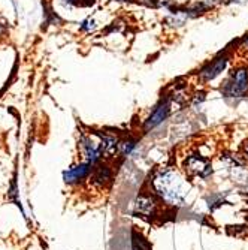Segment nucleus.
Here are the masks:
<instances>
[{
  "label": "nucleus",
  "mask_w": 248,
  "mask_h": 250,
  "mask_svg": "<svg viewBox=\"0 0 248 250\" xmlns=\"http://www.w3.org/2000/svg\"><path fill=\"white\" fill-rule=\"evenodd\" d=\"M221 93L226 98H244L248 93V69L238 67L221 87Z\"/></svg>",
  "instance_id": "f257e3e1"
},
{
  "label": "nucleus",
  "mask_w": 248,
  "mask_h": 250,
  "mask_svg": "<svg viewBox=\"0 0 248 250\" xmlns=\"http://www.w3.org/2000/svg\"><path fill=\"white\" fill-rule=\"evenodd\" d=\"M93 169H95V165L92 162L84 161L79 165L72 167V168L67 169L63 174V177H64V181H66L67 185H78V183H81L82 180L90 178V175H92Z\"/></svg>",
  "instance_id": "f03ea898"
},
{
  "label": "nucleus",
  "mask_w": 248,
  "mask_h": 250,
  "mask_svg": "<svg viewBox=\"0 0 248 250\" xmlns=\"http://www.w3.org/2000/svg\"><path fill=\"white\" fill-rule=\"evenodd\" d=\"M169 114H171V101L165 99L151 111V114L148 116V119L144 123V130L148 132V130L157 127L169 117Z\"/></svg>",
  "instance_id": "7ed1b4c3"
},
{
  "label": "nucleus",
  "mask_w": 248,
  "mask_h": 250,
  "mask_svg": "<svg viewBox=\"0 0 248 250\" xmlns=\"http://www.w3.org/2000/svg\"><path fill=\"white\" fill-rule=\"evenodd\" d=\"M186 169L191 174V175H199V177H207L208 174H211V164L208 159H205L200 154H191L187 157L186 161Z\"/></svg>",
  "instance_id": "20e7f679"
},
{
  "label": "nucleus",
  "mask_w": 248,
  "mask_h": 250,
  "mask_svg": "<svg viewBox=\"0 0 248 250\" xmlns=\"http://www.w3.org/2000/svg\"><path fill=\"white\" fill-rule=\"evenodd\" d=\"M228 56H220L217 59H214L211 63H208L204 69H202L199 72V77L200 80L204 81V83H210L212 81L214 78H217L223 71H224V67L228 66Z\"/></svg>",
  "instance_id": "39448f33"
},
{
  "label": "nucleus",
  "mask_w": 248,
  "mask_h": 250,
  "mask_svg": "<svg viewBox=\"0 0 248 250\" xmlns=\"http://www.w3.org/2000/svg\"><path fill=\"white\" fill-rule=\"evenodd\" d=\"M133 250H151L150 243L138 232L133 234Z\"/></svg>",
  "instance_id": "423d86ee"
},
{
  "label": "nucleus",
  "mask_w": 248,
  "mask_h": 250,
  "mask_svg": "<svg viewBox=\"0 0 248 250\" xmlns=\"http://www.w3.org/2000/svg\"><path fill=\"white\" fill-rule=\"evenodd\" d=\"M136 140H133V138H127V140H124V141H121L120 143V153L123 154V156H127V154H130V151L136 147Z\"/></svg>",
  "instance_id": "0eeeda50"
},
{
  "label": "nucleus",
  "mask_w": 248,
  "mask_h": 250,
  "mask_svg": "<svg viewBox=\"0 0 248 250\" xmlns=\"http://www.w3.org/2000/svg\"><path fill=\"white\" fill-rule=\"evenodd\" d=\"M67 3L75 5V6H92L95 5V0H66Z\"/></svg>",
  "instance_id": "6e6552de"
},
{
  "label": "nucleus",
  "mask_w": 248,
  "mask_h": 250,
  "mask_svg": "<svg viewBox=\"0 0 248 250\" xmlns=\"http://www.w3.org/2000/svg\"><path fill=\"white\" fill-rule=\"evenodd\" d=\"M6 32H8V27H6V24L5 22L0 20V38H2L3 35H6Z\"/></svg>",
  "instance_id": "1a4fd4ad"
},
{
  "label": "nucleus",
  "mask_w": 248,
  "mask_h": 250,
  "mask_svg": "<svg viewBox=\"0 0 248 250\" xmlns=\"http://www.w3.org/2000/svg\"><path fill=\"white\" fill-rule=\"evenodd\" d=\"M242 153H244L245 161H248V144H247V146H244V148H242Z\"/></svg>",
  "instance_id": "9d476101"
},
{
  "label": "nucleus",
  "mask_w": 248,
  "mask_h": 250,
  "mask_svg": "<svg viewBox=\"0 0 248 250\" xmlns=\"http://www.w3.org/2000/svg\"><path fill=\"white\" fill-rule=\"evenodd\" d=\"M118 2H129V0H118Z\"/></svg>",
  "instance_id": "9b49d317"
}]
</instances>
